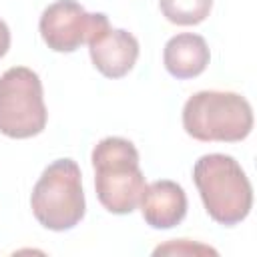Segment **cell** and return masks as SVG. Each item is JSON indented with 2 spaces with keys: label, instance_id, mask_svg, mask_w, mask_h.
Listing matches in <instances>:
<instances>
[{
  "label": "cell",
  "instance_id": "obj_6",
  "mask_svg": "<svg viewBox=\"0 0 257 257\" xmlns=\"http://www.w3.org/2000/svg\"><path fill=\"white\" fill-rule=\"evenodd\" d=\"M106 26H110V22L104 12H86L76 0H56L48 4L38 20L40 36L54 52H74Z\"/></svg>",
  "mask_w": 257,
  "mask_h": 257
},
{
  "label": "cell",
  "instance_id": "obj_2",
  "mask_svg": "<svg viewBox=\"0 0 257 257\" xmlns=\"http://www.w3.org/2000/svg\"><path fill=\"white\" fill-rule=\"evenodd\" d=\"M90 159L100 205L112 215L133 213L147 187L137 147L122 137H104L94 145Z\"/></svg>",
  "mask_w": 257,
  "mask_h": 257
},
{
  "label": "cell",
  "instance_id": "obj_9",
  "mask_svg": "<svg viewBox=\"0 0 257 257\" xmlns=\"http://www.w3.org/2000/svg\"><path fill=\"white\" fill-rule=\"evenodd\" d=\"M211 60L207 40L195 32H181L167 40L163 48V64L177 80H189L205 72Z\"/></svg>",
  "mask_w": 257,
  "mask_h": 257
},
{
  "label": "cell",
  "instance_id": "obj_10",
  "mask_svg": "<svg viewBox=\"0 0 257 257\" xmlns=\"http://www.w3.org/2000/svg\"><path fill=\"white\" fill-rule=\"evenodd\" d=\"M161 14L179 26L201 24L213 8V0H159Z\"/></svg>",
  "mask_w": 257,
  "mask_h": 257
},
{
  "label": "cell",
  "instance_id": "obj_1",
  "mask_svg": "<svg viewBox=\"0 0 257 257\" xmlns=\"http://www.w3.org/2000/svg\"><path fill=\"white\" fill-rule=\"evenodd\" d=\"M193 181L207 215L215 223L233 227L249 217L253 187L235 157L223 153L199 157L193 167Z\"/></svg>",
  "mask_w": 257,
  "mask_h": 257
},
{
  "label": "cell",
  "instance_id": "obj_12",
  "mask_svg": "<svg viewBox=\"0 0 257 257\" xmlns=\"http://www.w3.org/2000/svg\"><path fill=\"white\" fill-rule=\"evenodd\" d=\"M8 48H10V30H8L6 22L0 18V58L8 52Z\"/></svg>",
  "mask_w": 257,
  "mask_h": 257
},
{
  "label": "cell",
  "instance_id": "obj_5",
  "mask_svg": "<svg viewBox=\"0 0 257 257\" xmlns=\"http://www.w3.org/2000/svg\"><path fill=\"white\" fill-rule=\"evenodd\" d=\"M48 120L40 76L28 66H12L0 74V133L10 139H30Z\"/></svg>",
  "mask_w": 257,
  "mask_h": 257
},
{
  "label": "cell",
  "instance_id": "obj_3",
  "mask_svg": "<svg viewBox=\"0 0 257 257\" xmlns=\"http://www.w3.org/2000/svg\"><path fill=\"white\" fill-rule=\"evenodd\" d=\"M183 128L201 143H239L253 131V108L229 90H199L183 106Z\"/></svg>",
  "mask_w": 257,
  "mask_h": 257
},
{
  "label": "cell",
  "instance_id": "obj_8",
  "mask_svg": "<svg viewBox=\"0 0 257 257\" xmlns=\"http://www.w3.org/2000/svg\"><path fill=\"white\" fill-rule=\"evenodd\" d=\"M139 207L151 229H173L187 215V195L179 183L159 179L145 187Z\"/></svg>",
  "mask_w": 257,
  "mask_h": 257
},
{
  "label": "cell",
  "instance_id": "obj_4",
  "mask_svg": "<svg viewBox=\"0 0 257 257\" xmlns=\"http://www.w3.org/2000/svg\"><path fill=\"white\" fill-rule=\"evenodd\" d=\"M30 209L44 229L56 233L70 231L82 221L86 201L76 161L56 159L42 171L30 195Z\"/></svg>",
  "mask_w": 257,
  "mask_h": 257
},
{
  "label": "cell",
  "instance_id": "obj_7",
  "mask_svg": "<svg viewBox=\"0 0 257 257\" xmlns=\"http://www.w3.org/2000/svg\"><path fill=\"white\" fill-rule=\"evenodd\" d=\"M88 52L94 68L116 80L133 70L139 58V40L124 28L106 26L88 40Z\"/></svg>",
  "mask_w": 257,
  "mask_h": 257
},
{
  "label": "cell",
  "instance_id": "obj_11",
  "mask_svg": "<svg viewBox=\"0 0 257 257\" xmlns=\"http://www.w3.org/2000/svg\"><path fill=\"white\" fill-rule=\"evenodd\" d=\"M153 255H217V251L189 239H175L165 245H159Z\"/></svg>",
  "mask_w": 257,
  "mask_h": 257
}]
</instances>
